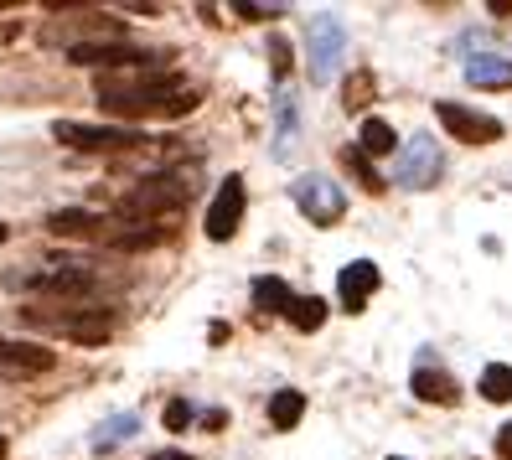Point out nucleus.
I'll return each instance as SVG.
<instances>
[{"label": "nucleus", "instance_id": "nucleus-23", "mask_svg": "<svg viewBox=\"0 0 512 460\" xmlns=\"http://www.w3.org/2000/svg\"><path fill=\"white\" fill-rule=\"evenodd\" d=\"M290 326L295 331H321L326 326V300H316V295H300V300H290Z\"/></svg>", "mask_w": 512, "mask_h": 460}, {"label": "nucleus", "instance_id": "nucleus-17", "mask_svg": "<svg viewBox=\"0 0 512 460\" xmlns=\"http://www.w3.org/2000/svg\"><path fill=\"white\" fill-rule=\"evenodd\" d=\"M466 83L471 88H512V57L476 52L471 63H466Z\"/></svg>", "mask_w": 512, "mask_h": 460}, {"label": "nucleus", "instance_id": "nucleus-13", "mask_svg": "<svg viewBox=\"0 0 512 460\" xmlns=\"http://www.w3.org/2000/svg\"><path fill=\"white\" fill-rule=\"evenodd\" d=\"M383 285V274H378V264L373 259H352L342 274H337V295H342V311H363V305L373 300V290Z\"/></svg>", "mask_w": 512, "mask_h": 460}, {"label": "nucleus", "instance_id": "nucleus-9", "mask_svg": "<svg viewBox=\"0 0 512 460\" xmlns=\"http://www.w3.org/2000/svg\"><path fill=\"white\" fill-rule=\"evenodd\" d=\"M440 171H445L440 145L430 135H414L409 150L399 156V166H394V181H399V187H409V192H430L435 181H440Z\"/></svg>", "mask_w": 512, "mask_h": 460}, {"label": "nucleus", "instance_id": "nucleus-20", "mask_svg": "<svg viewBox=\"0 0 512 460\" xmlns=\"http://www.w3.org/2000/svg\"><path fill=\"white\" fill-rule=\"evenodd\" d=\"M306 419V393H295V388H280L275 398H269V424L280 429V435H290V429Z\"/></svg>", "mask_w": 512, "mask_h": 460}, {"label": "nucleus", "instance_id": "nucleus-19", "mask_svg": "<svg viewBox=\"0 0 512 460\" xmlns=\"http://www.w3.org/2000/svg\"><path fill=\"white\" fill-rule=\"evenodd\" d=\"M357 150H363V156H394V150H399V130L388 125V119L368 114L363 119V135H357Z\"/></svg>", "mask_w": 512, "mask_h": 460}, {"label": "nucleus", "instance_id": "nucleus-4", "mask_svg": "<svg viewBox=\"0 0 512 460\" xmlns=\"http://www.w3.org/2000/svg\"><path fill=\"white\" fill-rule=\"evenodd\" d=\"M52 140L68 145V150H83V156H119V150L150 145V140H145L140 130H130V125H83V119H57Z\"/></svg>", "mask_w": 512, "mask_h": 460}, {"label": "nucleus", "instance_id": "nucleus-22", "mask_svg": "<svg viewBox=\"0 0 512 460\" xmlns=\"http://www.w3.org/2000/svg\"><path fill=\"white\" fill-rule=\"evenodd\" d=\"M476 393L487 398V404H507V398H512V367L507 362H487V367H481Z\"/></svg>", "mask_w": 512, "mask_h": 460}, {"label": "nucleus", "instance_id": "nucleus-3", "mask_svg": "<svg viewBox=\"0 0 512 460\" xmlns=\"http://www.w3.org/2000/svg\"><path fill=\"white\" fill-rule=\"evenodd\" d=\"M187 207V187L176 176H145L114 207V223H166Z\"/></svg>", "mask_w": 512, "mask_h": 460}, {"label": "nucleus", "instance_id": "nucleus-1", "mask_svg": "<svg viewBox=\"0 0 512 460\" xmlns=\"http://www.w3.org/2000/svg\"><path fill=\"white\" fill-rule=\"evenodd\" d=\"M94 94L114 125H130V130H135V119H182L197 109V88L182 73H166V68L99 73Z\"/></svg>", "mask_w": 512, "mask_h": 460}, {"label": "nucleus", "instance_id": "nucleus-14", "mask_svg": "<svg viewBox=\"0 0 512 460\" xmlns=\"http://www.w3.org/2000/svg\"><path fill=\"white\" fill-rule=\"evenodd\" d=\"M57 352L37 347V342H0V373L6 378H32V373H52Z\"/></svg>", "mask_w": 512, "mask_h": 460}, {"label": "nucleus", "instance_id": "nucleus-24", "mask_svg": "<svg viewBox=\"0 0 512 460\" xmlns=\"http://www.w3.org/2000/svg\"><path fill=\"white\" fill-rule=\"evenodd\" d=\"M342 166H347V171H352L357 181H363V192H373V197H378V192H388V181H383V176L373 171V161H368V156H363V150H357V145H347V150H342Z\"/></svg>", "mask_w": 512, "mask_h": 460}, {"label": "nucleus", "instance_id": "nucleus-16", "mask_svg": "<svg viewBox=\"0 0 512 460\" xmlns=\"http://www.w3.org/2000/svg\"><path fill=\"white\" fill-rule=\"evenodd\" d=\"M47 233L52 238H83V243H94L104 233V218L94 207H57L47 212Z\"/></svg>", "mask_w": 512, "mask_h": 460}, {"label": "nucleus", "instance_id": "nucleus-28", "mask_svg": "<svg viewBox=\"0 0 512 460\" xmlns=\"http://www.w3.org/2000/svg\"><path fill=\"white\" fill-rule=\"evenodd\" d=\"M238 16H244V21H269V16H280V6H249V0H244V6H233Z\"/></svg>", "mask_w": 512, "mask_h": 460}, {"label": "nucleus", "instance_id": "nucleus-5", "mask_svg": "<svg viewBox=\"0 0 512 460\" xmlns=\"http://www.w3.org/2000/svg\"><path fill=\"white\" fill-rule=\"evenodd\" d=\"M290 197H295V207L306 212L316 228H331V223L347 218V192L331 176H316V171L311 176H295L290 181Z\"/></svg>", "mask_w": 512, "mask_h": 460}, {"label": "nucleus", "instance_id": "nucleus-26", "mask_svg": "<svg viewBox=\"0 0 512 460\" xmlns=\"http://www.w3.org/2000/svg\"><path fill=\"white\" fill-rule=\"evenodd\" d=\"M269 73H275V83H285L290 78V42L275 32L269 37Z\"/></svg>", "mask_w": 512, "mask_h": 460}, {"label": "nucleus", "instance_id": "nucleus-15", "mask_svg": "<svg viewBox=\"0 0 512 460\" xmlns=\"http://www.w3.org/2000/svg\"><path fill=\"white\" fill-rule=\"evenodd\" d=\"M409 388H414V398L419 404H440V409H450V404H461V383L445 373V367H414V378H409Z\"/></svg>", "mask_w": 512, "mask_h": 460}, {"label": "nucleus", "instance_id": "nucleus-6", "mask_svg": "<svg viewBox=\"0 0 512 460\" xmlns=\"http://www.w3.org/2000/svg\"><path fill=\"white\" fill-rule=\"evenodd\" d=\"M68 63H88V68H114V73H145L156 68L161 57L150 47H135V42H73L68 47Z\"/></svg>", "mask_w": 512, "mask_h": 460}, {"label": "nucleus", "instance_id": "nucleus-33", "mask_svg": "<svg viewBox=\"0 0 512 460\" xmlns=\"http://www.w3.org/2000/svg\"><path fill=\"white\" fill-rule=\"evenodd\" d=\"M388 460H404V455H388Z\"/></svg>", "mask_w": 512, "mask_h": 460}, {"label": "nucleus", "instance_id": "nucleus-2", "mask_svg": "<svg viewBox=\"0 0 512 460\" xmlns=\"http://www.w3.org/2000/svg\"><path fill=\"white\" fill-rule=\"evenodd\" d=\"M26 331H52L63 342H83V347H104L114 336V316L104 305H63V311H42V305H26L21 311Z\"/></svg>", "mask_w": 512, "mask_h": 460}, {"label": "nucleus", "instance_id": "nucleus-32", "mask_svg": "<svg viewBox=\"0 0 512 460\" xmlns=\"http://www.w3.org/2000/svg\"><path fill=\"white\" fill-rule=\"evenodd\" d=\"M6 238H11V228H6V223H0V243H6Z\"/></svg>", "mask_w": 512, "mask_h": 460}, {"label": "nucleus", "instance_id": "nucleus-18", "mask_svg": "<svg viewBox=\"0 0 512 460\" xmlns=\"http://www.w3.org/2000/svg\"><path fill=\"white\" fill-rule=\"evenodd\" d=\"M290 285L280 280V274H259V280H254V311L259 316H285L290 311Z\"/></svg>", "mask_w": 512, "mask_h": 460}, {"label": "nucleus", "instance_id": "nucleus-30", "mask_svg": "<svg viewBox=\"0 0 512 460\" xmlns=\"http://www.w3.org/2000/svg\"><path fill=\"white\" fill-rule=\"evenodd\" d=\"M145 460H197V455H187V450H156V455H145Z\"/></svg>", "mask_w": 512, "mask_h": 460}, {"label": "nucleus", "instance_id": "nucleus-21", "mask_svg": "<svg viewBox=\"0 0 512 460\" xmlns=\"http://www.w3.org/2000/svg\"><path fill=\"white\" fill-rule=\"evenodd\" d=\"M373 99H378V78H373L368 68L347 73V83H342V109H347V114H368Z\"/></svg>", "mask_w": 512, "mask_h": 460}, {"label": "nucleus", "instance_id": "nucleus-29", "mask_svg": "<svg viewBox=\"0 0 512 460\" xmlns=\"http://www.w3.org/2000/svg\"><path fill=\"white\" fill-rule=\"evenodd\" d=\"M497 455H502V460H512V424H502V429H497Z\"/></svg>", "mask_w": 512, "mask_h": 460}, {"label": "nucleus", "instance_id": "nucleus-12", "mask_svg": "<svg viewBox=\"0 0 512 460\" xmlns=\"http://www.w3.org/2000/svg\"><path fill=\"white\" fill-rule=\"evenodd\" d=\"M21 290H32V295H94V269H37V274H21V280H16Z\"/></svg>", "mask_w": 512, "mask_h": 460}, {"label": "nucleus", "instance_id": "nucleus-31", "mask_svg": "<svg viewBox=\"0 0 512 460\" xmlns=\"http://www.w3.org/2000/svg\"><path fill=\"white\" fill-rule=\"evenodd\" d=\"M6 450H11V440H6V435H0V460H6Z\"/></svg>", "mask_w": 512, "mask_h": 460}, {"label": "nucleus", "instance_id": "nucleus-11", "mask_svg": "<svg viewBox=\"0 0 512 460\" xmlns=\"http://www.w3.org/2000/svg\"><path fill=\"white\" fill-rule=\"evenodd\" d=\"M166 238H171L166 223H104V233L94 243H104L114 254H150V249H161Z\"/></svg>", "mask_w": 512, "mask_h": 460}, {"label": "nucleus", "instance_id": "nucleus-10", "mask_svg": "<svg viewBox=\"0 0 512 460\" xmlns=\"http://www.w3.org/2000/svg\"><path fill=\"white\" fill-rule=\"evenodd\" d=\"M306 47H311V83H331V73H337L342 52H347V32L337 16H316L306 26Z\"/></svg>", "mask_w": 512, "mask_h": 460}, {"label": "nucleus", "instance_id": "nucleus-7", "mask_svg": "<svg viewBox=\"0 0 512 460\" xmlns=\"http://www.w3.org/2000/svg\"><path fill=\"white\" fill-rule=\"evenodd\" d=\"M244 207H249V192H244V176H223L213 202H207V238L213 243H228L238 233V223H244Z\"/></svg>", "mask_w": 512, "mask_h": 460}, {"label": "nucleus", "instance_id": "nucleus-25", "mask_svg": "<svg viewBox=\"0 0 512 460\" xmlns=\"http://www.w3.org/2000/svg\"><path fill=\"white\" fill-rule=\"evenodd\" d=\"M135 424H140V419H135V414H125V419H109V424H104V429H99V440H94V450H99V455H104V450H109V445H114V440H119V435H125V440H130V435H135Z\"/></svg>", "mask_w": 512, "mask_h": 460}, {"label": "nucleus", "instance_id": "nucleus-27", "mask_svg": "<svg viewBox=\"0 0 512 460\" xmlns=\"http://www.w3.org/2000/svg\"><path fill=\"white\" fill-rule=\"evenodd\" d=\"M192 424V404H187V398H171V404H166V429H187Z\"/></svg>", "mask_w": 512, "mask_h": 460}, {"label": "nucleus", "instance_id": "nucleus-8", "mask_svg": "<svg viewBox=\"0 0 512 460\" xmlns=\"http://www.w3.org/2000/svg\"><path fill=\"white\" fill-rule=\"evenodd\" d=\"M435 119H440L450 135H456V145H492V140H502V119L481 114V109H466L456 99H440L435 104Z\"/></svg>", "mask_w": 512, "mask_h": 460}]
</instances>
